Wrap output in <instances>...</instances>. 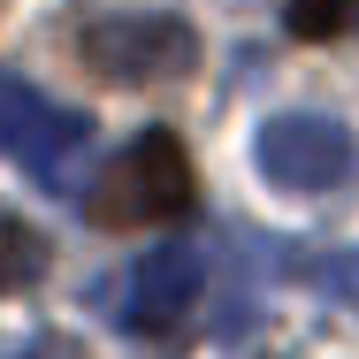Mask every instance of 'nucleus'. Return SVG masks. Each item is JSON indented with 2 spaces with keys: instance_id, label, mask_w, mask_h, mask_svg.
<instances>
[{
  "instance_id": "f257e3e1",
  "label": "nucleus",
  "mask_w": 359,
  "mask_h": 359,
  "mask_svg": "<svg viewBox=\"0 0 359 359\" xmlns=\"http://www.w3.org/2000/svg\"><path fill=\"white\" fill-rule=\"evenodd\" d=\"M199 199V176H191V153L176 130H138L107 161V176L84 191V215L100 229H153V222H184Z\"/></svg>"
},
{
  "instance_id": "f03ea898",
  "label": "nucleus",
  "mask_w": 359,
  "mask_h": 359,
  "mask_svg": "<svg viewBox=\"0 0 359 359\" xmlns=\"http://www.w3.org/2000/svg\"><path fill=\"white\" fill-rule=\"evenodd\" d=\"M76 62L100 84H176L199 69V31L161 8H123L76 31Z\"/></svg>"
},
{
  "instance_id": "7ed1b4c3",
  "label": "nucleus",
  "mask_w": 359,
  "mask_h": 359,
  "mask_svg": "<svg viewBox=\"0 0 359 359\" xmlns=\"http://www.w3.org/2000/svg\"><path fill=\"white\" fill-rule=\"evenodd\" d=\"M92 145V115H76V107H54L39 84H23V76L0 69V153H15L46 191H69L76 184V153Z\"/></svg>"
},
{
  "instance_id": "20e7f679",
  "label": "nucleus",
  "mask_w": 359,
  "mask_h": 359,
  "mask_svg": "<svg viewBox=\"0 0 359 359\" xmlns=\"http://www.w3.org/2000/svg\"><path fill=\"white\" fill-rule=\"evenodd\" d=\"M252 161H260V176H268L276 191H337L359 168V145H352V130H344L337 115L290 107V115H268V123H260Z\"/></svg>"
},
{
  "instance_id": "39448f33",
  "label": "nucleus",
  "mask_w": 359,
  "mask_h": 359,
  "mask_svg": "<svg viewBox=\"0 0 359 359\" xmlns=\"http://www.w3.org/2000/svg\"><path fill=\"white\" fill-rule=\"evenodd\" d=\"M199 290H207V260H199L191 237L153 245L138 268L123 276V329H138V337H168V329L199 306Z\"/></svg>"
},
{
  "instance_id": "423d86ee",
  "label": "nucleus",
  "mask_w": 359,
  "mask_h": 359,
  "mask_svg": "<svg viewBox=\"0 0 359 359\" xmlns=\"http://www.w3.org/2000/svg\"><path fill=\"white\" fill-rule=\"evenodd\" d=\"M46 260H54V245H46V229H31V222L0 215V298H15V290H31L46 276Z\"/></svg>"
},
{
  "instance_id": "0eeeda50",
  "label": "nucleus",
  "mask_w": 359,
  "mask_h": 359,
  "mask_svg": "<svg viewBox=\"0 0 359 359\" xmlns=\"http://www.w3.org/2000/svg\"><path fill=\"white\" fill-rule=\"evenodd\" d=\"M359 15V0H290V39L321 46V39H344Z\"/></svg>"
},
{
  "instance_id": "6e6552de",
  "label": "nucleus",
  "mask_w": 359,
  "mask_h": 359,
  "mask_svg": "<svg viewBox=\"0 0 359 359\" xmlns=\"http://www.w3.org/2000/svg\"><path fill=\"white\" fill-rule=\"evenodd\" d=\"M313 283L329 290L337 306H359V252H321L313 260Z\"/></svg>"
},
{
  "instance_id": "1a4fd4ad",
  "label": "nucleus",
  "mask_w": 359,
  "mask_h": 359,
  "mask_svg": "<svg viewBox=\"0 0 359 359\" xmlns=\"http://www.w3.org/2000/svg\"><path fill=\"white\" fill-rule=\"evenodd\" d=\"M23 359H76V344H62V337H39V344H31Z\"/></svg>"
}]
</instances>
